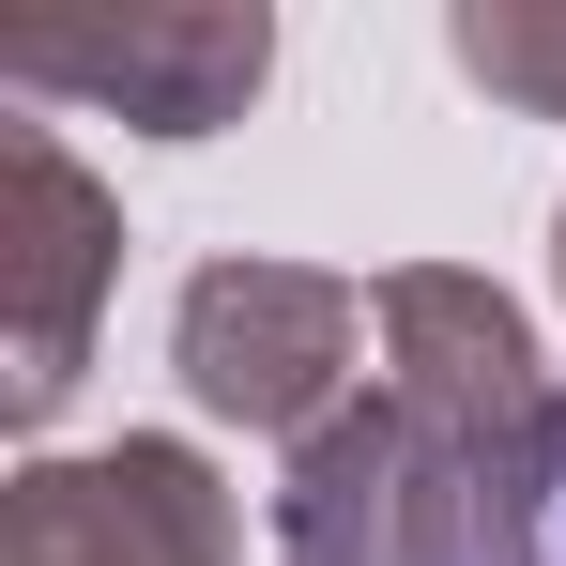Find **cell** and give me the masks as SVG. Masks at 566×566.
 <instances>
[{
	"mask_svg": "<svg viewBox=\"0 0 566 566\" xmlns=\"http://www.w3.org/2000/svg\"><path fill=\"white\" fill-rule=\"evenodd\" d=\"M0 185H15V214H31V382H15V413H46L62 382H77V291H93V185L62 169V138H31L15 123V154H0Z\"/></svg>",
	"mask_w": 566,
	"mask_h": 566,
	"instance_id": "5b68a950",
	"label": "cell"
},
{
	"mask_svg": "<svg viewBox=\"0 0 566 566\" xmlns=\"http://www.w3.org/2000/svg\"><path fill=\"white\" fill-rule=\"evenodd\" d=\"M0 566H230V505L185 444H107V460L15 474V552Z\"/></svg>",
	"mask_w": 566,
	"mask_h": 566,
	"instance_id": "277c9868",
	"label": "cell"
},
{
	"mask_svg": "<svg viewBox=\"0 0 566 566\" xmlns=\"http://www.w3.org/2000/svg\"><path fill=\"white\" fill-rule=\"evenodd\" d=\"M552 566H566V521H552Z\"/></svg>",
	"mask_w": 566,
	"mask_h": 566,
	"instance_id": "52a82bcc",
	"label": "cell"
},
{
	"mask_svg": "<svg viewBox=\"0 0 566 566\" xmlns=\"http://www.w3.org/2000/svg\"><path fill=\"white\" fill-rule=\"evenodd\" d=\"M382 398L306 429L276 566H552L566 398L490 276H382Z\"/></svg>",
	"mask_w": 566,
	"mask_h": 566,
	"instance_id": "6da1fadb",
	"label": "cell"
},
{
	"mask_svg": "<svg viewBox=\"0 0 566 566\" xmlns=\"http://www.w3.org/2000/svg\"><path fill=\"white\" fill-rule=\"evenodd\" d=\"M552 276H566V245H552Z\"/></svg>",
	"mask_w": 566,
	"mask_h": 566,
	"instance_id": "ba28073f",
	"label": "cell"
},
{
	"mask_svg": "<svg viewBox=\"0 0 566 566\" xmlns=\"http://www.w3.org/2000/svg\"><path fill=\"white\" fill-rule=\"evenodd\" d=\"M261 62H276V15L245 0H185V15H123V31H15L0 46V77L15 93H77V107H123V123H154V138H214L230 107L261 93Z\"/></svg>",
	"mask_w": 566,
	"mask_h": 566,
	"instance_id": "3957f363",
	"label": "cell"
},
{
	"mask_svg": "<svg viewBox=\"0 0 566 566\" xmlns=\"http://www.w3.org/2000/svg\"><path fill=\"white\" fill-rule=\"evenodd\" d=\"M460 62L490 77V93H521V107L566 123V15H536V0H474V15H460Z\"/></svg>",
	"mask_w": 566,
	"mask_h": 566,
	"instance_id": "8992f818",
	"label": "cell"
},
{
	"mask_svg": "<svg viewBox=\"0 0 566 566\" xmlns=\"http://www.w3.org/2000/svg\"><path fill=\"white\" fill-rule=\"evenodd\" d=\"M368 291L337 276H291V261H214V276L185 291V382L214 398V413H245V429H337L322 398L353 382V353H368Z\"/></svg>",
	"mask_w": 566,
	"mask_h": 566,
	"instance_id": "7a4b0ae2",
	"label": "cell"
}]
</instances>
